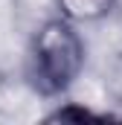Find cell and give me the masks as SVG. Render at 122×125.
<instances>
[{
	"label": "cell",
	"instance_id": "obj_2",
	"mask_svg": "<svg viewBox=\"0 0 122 125\" xmlns=\"http://www.w3.org/2000/svg\"><path fill=\"white\" fill-rule=\"evenodd\" d=\"M55 6H58L61 18H67L76 26H81V23L105 21L116 9V0H55Z\"/></svg>",
	"mask_w": 122,
	"mask_h": 125
},
{
	"label": "cell",
	"instance_id": "obj_1",
	"mask_svg": "<svg viewBox=\"0 0 122 125\" xmlns=\"http://www.w3.org/2000/svg\"><path fill=\"white\" fill-rule=\"evenodd\" d=\"M87 61V44L79 26L67 18L44 21L26 50V79L44 99H61L81 79Z\"/></svg>",
	"mask_w": 122,
	"mask_h": 125
}]
</instances>
